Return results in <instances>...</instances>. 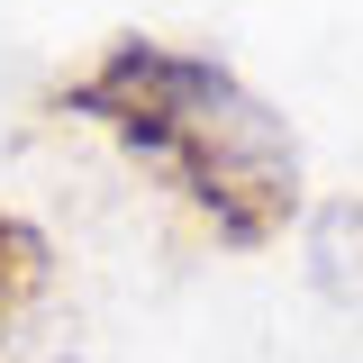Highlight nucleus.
<instances>
[{
    "instance_id": "nucleus-1",
    "label": "nucleus",
    "mask_w": 363,
    "mask_h": 363,
    "mask_svg": "<svg viewBox=\"0 0 363 363\" xmlns=\"http://www.w3.org/2000/svg\"><path fill=\"white\" fill-rule=\"evenodd\" d=\"M64 109L109 128L128 155L164 164L173 191L227 245H272L300 218V145L255 91L209 55H173L155 37H118L64 82Z\"/></svg>"
},
{
    "instance_id": "nucleus-2",
    "label": "nucleus",
    "mask_w": 363,
    "mask_h": 363,
    "mask_svg": "<svg viewBox=\"0 0 363 363\" xmlns=\"http://www.w3.org/2000/svg\"><path fill=\"white\" fill-rule=\"evenodd\" d=\"M309 272H318V291H327V300H354V309H363V200H336V209L318 218Z\"/></svg>"
},
{
    "instance_id": "nucleus-3",
    "label": "nucleus",
    "mask_w": 363,
    "mask_h": 363,
    "mask_svg": "<svg viewBox=\"0 0 363 363\" xmlns=\"http://www.w3.org/2000/svg\"><path fill=\"white\" fill-rule=\"evenodd\" d=\"M37 291H45V236L0 209V345H9V327H18V309Z\"/></svg>"
}]
</instances>
